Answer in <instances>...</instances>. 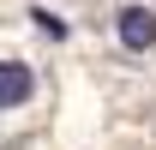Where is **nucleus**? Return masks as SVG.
<instances>
[{"instance_id":"nucleus-1","label":"nucleus","mask_w":156,"mask_h":150,"mask_svg":"<svg viewBox=\"0 0 156 150\" xmlns=\"http://www.w3.org/2000/svg\"><path fill=\"white\" fill-rule=\"evenodd\" d=\"M36 102V66L30 60H0V114H18Z\"/></svg>"},{"instance_id":"nucleus-2","label":"nucleus","mask_w":156,"mask_h":150,"mask_svg":"<svg viewBox=\"0 0 156 150\" xmlns=\"http://www.w3.org/2000/svg\"><path fill=\"white\" fill-rule=\"evenodd\" d=\"M114 36H120L126 54H150L156 48V12L150 6H120L114 12Z\"/></svg>"},{"instance_id":"nucleus-3","label":"nucleus","mask_w":156,"mask_h":150,"mask_svg":"<svg viewBox=\"0 0 156 150\" xmlns=\"http://www.w3.org/2000/svg\"><path fill=\"white\" fill-rule=\"evenodd\" d=\"M30 18H36V24H42V30H48V36H66V24H60V18H54V12H42V6H36V12H30Z\"/></svg>"}]
</instances>
